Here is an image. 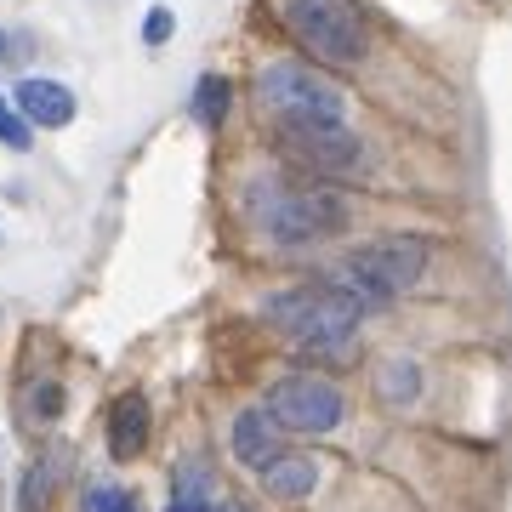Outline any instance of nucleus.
<instances>
[{
	"instance_id": "f257e3e1",
	"label": "nucleus",
	"mask_w": 512,
	"mask_h": 512,
	"mask_svg": "<svg viewBox=\"0 0 512 512\" xmlns=\"http://www.w3.org/2000/svg\"><path fill=\"white\" fill-rule=\"evenodd\" d=\"M245 217L256 222V234L268 245H319V239L342 234L348 205L330 188L308 183V177H285V171H262L245 188Z\"/></svg>"
},
{
	"instance_id": "f03ea898",
	"label": "nucleus",
	"mask_w": 512,
	"mask_h": 512,
	"mask_svg": "<svg viewBox=\"0 0 512 512\" xmlns=\"http://www.w3.org/2000/svg\"><path fill=\"white\" fill-rule=\"evenodd\" d=\"M268 319H274L302 353L336 348L348 359V342H353V330H359V319H365V302H359L348 285H302V291L268 296Z\"/></svg>"
},
{
	"instance_id": "7ed1b4c3",
	"label": "nucleus",
	"mask_w": 512,
	"mask_h": 512,
	"mask_svg": "<svg viewBox=\"0 0 512 512\" xmlns=\"http://www.w3.org/2000/svg\"><path fill=\"white\" fill-rule=\"evenodd\" d=\"M256 103L274 114V126H348V97L319 69L279 57L256 74Z\"/></svg>"
},
{
	"instance_id": "20e7f679",
	"label": "nucleus",
	"mask_w": 512,
	"mask_h": 512,
	"mask_svg": "<svg viewBox=\"0 0 512 512\" xmlns=\"http://www.w3.org/2000/svg\"><path fill=\"white\" fill-rule=\"evenodd\" d=\"M279 12L291 23V35L302 40L319 63H330V69L359 63L365 46H370L365 12H359L353 0H279Z\"/></svg>"
},
{
	"instance_id": "39448f33",
	"label": "nucleus",
	"mask_w": 512,
	"mask_h": 512,
	"mask_svg": "<svg viewBox=\"0 0 512 512\" xmlns=\"http://www.w3.org/2000/svg\"><path fill=\"white\" fill-rule=\"evenodd\" d=\"M427 268V251L421 239H376V245H359V251L342 262V285H348L359 302H393L399 291H410Z\"/></svg>"
},
{
	"instance_id": "423d86ee",
	"label": "nucleus",
	"mask_w": 512,
	"mask_h": 512,
	"mask_svg": "<svg viewBox=\"0 0 512 512\" xmlns=\"http://www.w3.org/2000/svg\"><path fill=\"white\" fill-rule=\"evenodd\" d=\"M268 410L296 433H330L342 421V387H330L325 376H285Z\"/></svg>"
},
{
	"instance_id": "0eeeda50",
	"label": "nucleus",
	"mask_w": 512,
	"mask_h": 512,
	"mask_svg": "<svg viewBox=\"0 0 512 512\" xmlns=\"http://www.w3.org/2000/svg\"><path fill=\"white\" fill-rule=\"evenodd\" d=\"M279 131L313 171H359V160H365V143L348 126H279Z\"/></svg>"
},
{
	"instance_id": "6e6552de",
	"label": "nucleus",
	"mask_w": 512,
	"mask_h": 512,
	"mask_svg": "<svg viewBox=\"0 0 512 512\" xmlns=\"http://www.w3.org/2000/svg\"><path fill=\"white\" fill-rule=\"evenodd\" d=\"M228 439H234V456L245 461V467H262L268 456L285 450V421H279L274 410H239Z\"/></svg>"
},
{
	"instance_id": "1a4fd4ad",
	"label": "nucleus",
	"mask_w": 512,
	"mask_h": 512,
	"mask_svg": "<svg viewBox=\"0 0 512 512\" xmlns=\"http://www.w3.org/2000/svg\"><path fill=\"white\" fill-rule=\"evenodd\" d=\"M256 473H262V490L274 495V501H308L313 484H319V461L296 456V450H279V456H268Z\"/></svg>"
},
{
	"instance_id": "9d476101",
	"label": "nucleus",
	"mask_w": 512,
	"mask_h": 512,
	"mask_svg": "<svg viewBox=\"0 0 512 512\" xmlns=\"http://www.w3.org/2000/svg\"><path fill=\"white\" fill-rule=\"evenodd\" d=\"M18 114L29 120V126H69L74 120V92L35 74V80H23L18 86Z\"/></svg>"
},
{
	"instance_id": "9b49d317",
	"label": "nucleus",
	"mask_w": 512,
	"mask_h": 512,
	"mask_svg": "<svg viewBox=\"0 0 512 512\" xmlns=\"http://www.w3.org/2000/svg\"><path fill=\"white\" fill-rule=\"evenodd\" d=\"M143 444H148V399L143 393H126V399L114 404L109 450H114V461H131V456H143Z\"/></svg>"
},
{
	"instance_id": "f8f14e48",
	"label": "nucleus",
	"mask_w": 512,
	"mask_h": 512,
	"mask_svg": "<svg viewBox=\"0 0 512 512\" xmlns=\"http://www.w3.org/2000/svg\"><path fill=\"white\" fill-rule=\"evenodd\" d=\"M165 512H217L211 467H205V461H183V467H177V478H171V507Z\"/></svg>"
},
{
	"instance_id": "ddd939ff",
	"label": "nucleus",
	"mask_w": 512,
	"mask_h": 512,
	"mask_svg": "<svg viewBox=\"0 0 512 512\" xmlns=\"http://www.w3.org/2000/svg\"><path fill=\"white\" fill-rule=\"evenodd\" d=\"M52 484H57V456H40L35 467H29V484H23L18 507H23V512H46V495H52Z\"/></svg>"
},
{
	"instance_id": "4468645a",
	"label": "nucleus",
	"mask_w": 512,
	"mask_h": 512,
	"mask_svg": "<svg viewBox=\"0 0 512 512\" xmlns=\"http://www.w3.org/2000/svg\"><path fill=\"white\" fill-rule=\"evenodd\" d=\"M194 114H200L205 126H222V114H228V80L222 74H205L200 92H194Z\"/></svg>"
},
{
	"instance_id": "2eb2a0df",
	"label": "nucleus",
	"mask_w": 512,
	"mask_h": 512,
	"mask_svg": "<svg viewBox=\"0 0 512 512\" xmlns=\"http://www.w3.org/2000/svg\"><path fill=\"white\" fill-rule=\"evenodd\" d=\"M0 143L12 148V154H29V148H35V126H29L23 114H12L6 97H0Z\"/></svg>"
},
{
	"instance_id": "dca6fc26",
	"label": "nucleus",
	"mask_w": 512,
	"mask_h": 512,
	"mask_svg": "<svg viewBox=\"0 0 512 512\" xmlns=\"http://www.w3.org/2000/svg\"><path fill=\"white\" fill-rule=\"evenodd\" d=\"M80 512H137V501L120 484H92V490L80 495Z\"/></svg>"
},
{
	"instance_id": "f3484780",
	"label": "nucleus",
	"mask_w": 512,
	"mask_h": 512,
	"mask_svg": "<svg viewBox=\"0 0 512 512\" xmlns=\"http://www.w3.org/2000/svg\"><path fill=\"white\" fill-rule=\"evenodd\" d=\"M171 23H177V18H171L165 6H154V12L143 18V40H148V46H165V40H171Z\"/></svg>"
},
{
	"instance_id": "a211bd4d",
	"label": "nucleus",
	"mask_w": 512,
	"mask_h": 512,
	"mask_svg": "<svg viewBox=\"0 0 512 512\" xmlns=\"http://www.w3.org/2000/svg\"><path fill=\"white\" fill-rule=\"evenodd\" d=\"M40 393H35V416H57L63 410V387H52V382H35Z\"/></svg>"
},
{
	"instance_id": "6ab92c4d",
	"label": "nucleus",
	"mask_w": 512,
	"mask_h": 512,
	"mask_svg": "<svg viewBox=\"0 0 512 512\" xmlns=\"http://www.w3.org/2000/svg\"><path fill=\"white\" fill-rule=\"evenodd\" d=\"M416 382H421V376H416V365H399V370H393V399H410V393H416Z\"/></svg>"
},
{
	"instance_id": "aec40b11",
	"label": "nucleus",
	"mask_w": 512,
	"mask_h": 512,
	"mask_svg": "<svg viewBox=\"0 0 512 512\" xmlns=\"http://www.w3.org/2000/svg\"><path fill=\"white\" fill-rule=\"evenodd\" d=\"M0 63H12V35L0 29Z\"/></svg>"
},
{
	"instance_id": "412c9836",
	"label": "nucleus",
	"mask_w": 512,
	"mask_h": 512,
	"mask_svg": "<svg viewBox=\"0 0 512 512\" xmlns=\"http://www.w3.org/2000/svg\"><path fill=\"white\" fill-rule=\"evenodd\" d=\"M234 512H251V507H234Z\"/></svg>"
}]
</instances>
